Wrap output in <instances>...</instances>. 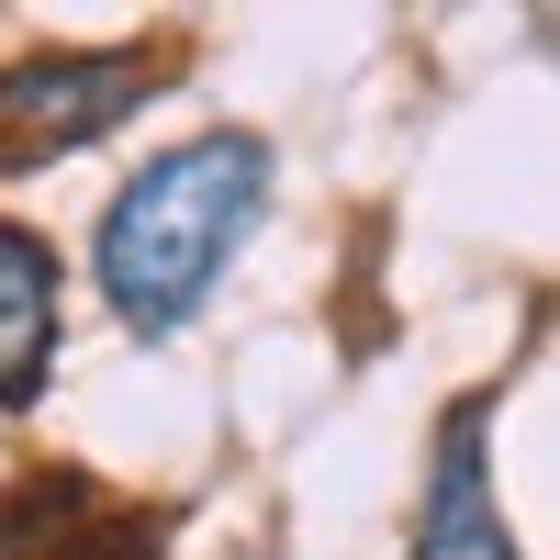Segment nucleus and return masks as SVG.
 <instances>
[{
	"label": "nucleus",
	"mask_w": 560,
	"mask_h": 560,
	"mask_svg": "<svg viewBox=\"0 0 560 560\" xmlns=\"http://www.w3.org/2000/svg\"><path fill=\"white\" fill-rule=\"evenodd\" d=\"M493 393H459L438 415V448H427V504H415V560H516L504 538V504H493Z\"/></svg>",
	"instance_id": "nucleus-3"
},
{
	"label": "nucleus",
	"mask_w": 560,
	"mask_h": 560,
	"mask_svg": "<svg viewBox=\"0 0 560 560\" xmlns=\"http://www.w3.org/2000/svg\"><path fill=\"white\" fill-rule=\"evenodd\" d=\"M168 79L158 45H34L0 68V168H57Z\"/></svg>",
	"instance_id": "nucleus-2"
},
{
	"label": "nucleus",
	"mask_w": 560,
	"mask_h": 560,
	"mask_svg": "<svg viewBox=\"0 0 560 560\" xmlns=\"http://www.w3.org/2000/svg\"><path fill=\"white\" fill-rule=\"evenodd\" d=\"M57 303H68V269L34 224H0V415L45 393L57 370Z\"/></svg>",
	"instance_id": "nucleus-5"
},
{
	"label": "nucleus",
	"mask_w": 560,
	"mask_h": 560,
	"mask_svg": "<svg viewBox=\"0 0 560 560\" xmlns=\"http://www.w3.org/2000/svg\"><path fill=\"white\" fill-rule=\"evenodd\" d=\"M0 560H158V516L90 493L79 471H34L0 493Z\"/></svg>",
	"instance_id": "nucleus-4"
},
{
	"label": "nucleus",
	"mask_w": 560,
	"mask_h": 560,
	"mask_svg": "<svg viewBox=\"0 0 560 560\" xmlns=\"http://www.w3.org/2000/svg\"><path fill=\"white\" fill-rule=\"evenodd\" d=\"M269 213V147L258 135H191V147H158L147 168L113 191L102 236H90V280H102V303L124 314V337H179L202 303L224 258L258 236Z\"/></svg>",
	"instance_id": "nucleus-1"
}]
</instances>
